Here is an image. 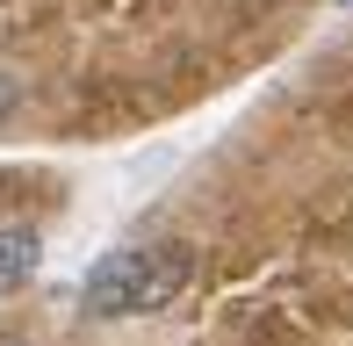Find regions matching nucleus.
<instances>
[{
	"label": "nucleus",
	"mask_w": 353,
	"mask_h": 346,
	"mask_svg": "<svg viewBox=\"0 0 353 346\" xmlns=\"http://www.w3.org/2000/svg\"><path fill=\"white\" fill-rule=\"evenodd\" d=\"M195 281L188 245H123L87 274V318H152Z\"/></svg>",
	"instance_id": "nucleus-1"
},
{
	"label": "nucleus",
	"mask_w": 353,
	"mask_h": 346,
	"mask_svg": "<svg viewBox=\"0 0 353 346\" xmlns=\"http://www.w3.org/2000/svg\"><path fill=\"white\" fill-rule=\"evenodd\" d=\"M37 260H43L37 231H29V224H0V289L29 281V274H37Z\"/></svg>",
	"instance_id": "nucleus-2"
},
{
	"label": "nucleus",
	"mask_w": 353,
	"mask_h": 346,
	"mask_svg": "<svg viewBox=\"0 0 353 346\" xmlns=\"http://www.w3.org/2000/svg\"><path fill=\"white\" fill-rule=\"evenodd\" d=\"M14 101H22V80H14V72H0V123L14 116Z\"/></svg>",
	"instance_id": "nucleus-3"
},
{
	"label": "nucleus",
	"mask_w": 353,
	"mask_h": 346,
	"mask_svg": "<svg viewBox=\"0 0 353 346\" xmlns=\"http://www.w3.org/2000/svg\"><path fill=\"white\" fill-rule=\"evenodd\" d=\"M346 8H353V0H346Z\"/></svg>",
	"instance_id": "nucleus-4"
}]
</instances>
